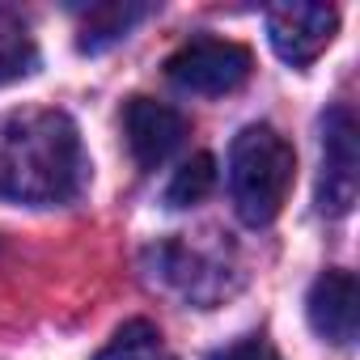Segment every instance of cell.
<instances>
[{
    "mask_svg": "<svg viewBox=\"0 0 360 360\" xmlns=\"http://www.w3.org/2000/svg\"><path fill=\"white\" fill-rule=\"evenodd\" d=\"M212 187H217V157H212V153H195L183 169L169 178L165 204H169V208H191V204L208 200Z\"/></svg>",
    "mask_w": 360,
    "mask_h": 360,
    "instance_id": "cell-11",
    "label": "cell"
},
{
    "mask_svg": "<svg viewBox=\"0 0 360 360\" xmlns=\"http://www.w3.org/2000/svg\"><path fill=\"white\" fill-rule=\"evenodd\" d=\"M360 191V148L356 119L347 106L322 115V174H318V208L326 217H347Z\"/></svg>",
    "mask_w": 360,
    "mask_h": 360,
    "instance_id": "cell-4",
    "label": "cell"
},
{
    "mask_svg": "<svg viewBox=\"0 0 360 360\" xmlns=\"http://www.w3.org/2000/svg\"><path fill=\"white\" fill-rule=\"evenodd\" d=\"M339 30V13L330 5H276L267 13V39L276 47V56L292 68H309L335 39Z\"/></svg>",
    "mask_w": 360,
    "mask_h": 360,
    "instance_id": "cell-5",
    "label": "cell"
},
{
    "mask_svg": "<svg viewBox=\"0 0 360 360\" xmlns=\"http://www.w3.org/2000/svg\"><path fill=\"white\" fill-rule=\"evenodd\" d=\"M305 314H309V326L326 339V343H339L347 347L356 339V276L352 271H322L309 288V301H305Z\"/></svg>",
    "mask_w": 360,
    "mask_h": 360,
    "instance_id": "cell-7",
    "label": "cell"
},
{
    "mask_svg": "<svg viewBox=\"0 0 360 360\" xmlns=\"http://www.w3.org/2000/svg\"><path fill=\"white\" fill-rule=\"evenodd\" d=\"M123 131H127V148H131L136 165L140 169H157V165H165L178 153V144H183V136H187V119L174 106H165V102L131 98L127 110H123Z\"/></svg>",
    "mask_w": 360,
    "mask_h": 360,
    "instance_id": "cell-6",
    "label": "cell"
},
{
    "mask_svg": "<svg viewBox=\"0 0 360 360\" xmlns=\"http://www.w3.org/2000/svg\"><path fill=\"white\" fill-rule=\"evenodd\" d=\"M297 153L271 123H250L229 148V195L246 225H271L292 191Z\"/></svg>",
    "mask_w": 360,
    "mask_h": 360,
    "instance_id": "cell-2",
    "label": "cell"
},
{
    "mask_svg": "<svg viewBox=\"0 0 360 360\" xmlns=\"http://www.w3.org/2000/svg\"><path fill=\"white\" fill-rule=\"evenodd\" d=\"M221 360H280L276 356V347L267 343V339H259V335H250V339H242V343H233Z\"/></svg>",
    "mask_w": 360,
    "mask_h": 360,
    "instance_id": "cell-12",
    "label": "cell"
},
{
    "mask_svg": "<svg viewBox=\"0 0 360 360\" xmlns=\"http://www.w3.org/2000/svg\"><path fill=\"white\" fill-rule=\"evenodd\" d=\"M94 360H165V343H161V330L153 322L131 318L110 335V343Z\"/></svg>",
    "mask_w": 360,
    "mask_h": 360,
    "instance_id": "cell-10",
    "label": "cell"
},
{
    "mask_svg": "<svg viewBox=\"0 0 360 360\" xmlns=\"http://www.w3.org/2000/svg\"><path fill=\"white\" fill-rule=\"evenodd\" d=\"M81 131L64 110L30 106L0 119V200L64 204L85 187Z\"/></svg>",
    "mask_w": 360,
    "mask_h": 360,
    "instance_id": "cell-1",
    "label": "cell"
},
{
    "mask_svg": "<svg viewBox=\"0 0 360 360\" xmlns=\"http://www.w3.org/2000/svg\"><path fill=\"white\" fill-rule=\"evenodd\" d=\"M153 9L148 5H123V0H102V5L81 9V51H106L110 43H119L136 22H144Z\"/></svg>",
    "mask_w": 360,
    "mask_h": 360,
    "instance_id": "cell-8",
    "label": "cell"
},
{
    "mask_svg": "<svg viewBox=\"0 0 360 360\" xmlns=\"http://www.w3.org/2000/svg\"><path fill=\"white\" fill-rule=\"evenodd\" d=\"M250 51L229 39H195L183 51H174L165 64V77L187 94H233L250 81Z\"/></svg>",
    "mask_w": 360,
    "mask_h": 360,
    "instance_id": "cell-3",
    "label": "cell"
},
{
    "mask_svg": "<svg viewBox=\"0 0 360 360\" xmlns=\"http://www.w3.org/2000/svg\"><path fill=\"white\" fill-rule=\"evenodd\" d=\"M34 68H39V43L30 34V22L18 9L0 5V85H13Z\"/></svg>",
    "mask_w": 360,
    "mask_h": 360,
    "instance_id": "cell-9",
    "label": "cell"
}]
</instances>
